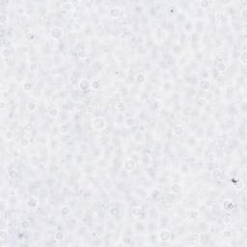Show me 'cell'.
Listing matches in <instances>:
<instances>
[{
	"label": "cell",
	"instance_id": "cell-1",
	"mask_svg": "<svg viewBox=\"0 0 247 247\" xmlns=\"http://www.w3.org/2000/svg\"><path fill=\"white\" fill-rule=\"evenodd\" d=\"M92 125L95 129L97 130H102L104 127L106 126V121L104 118L102 117H97L93 120L92 122Z\"/></svg>",
	"mask_w": 247,
	"mask_h": 247
},
{
	"label": "cell",
	"instance_id": "cell-2",
	"mask_svg": "<svg viewBox=\"0 0 247 247\" xmlns=\"http://www.w3.org/2000/svg\"><path fill=\"white\" fill-rule=\"evenodd\" d=\"M136 167V163H135V161L133 160V159H126L125 161H124V170L125 171H127V172H130V171H133L134 169Z\"/></svg>",
	"mask_w": 247,
	"mask_h": 247
},
{
	"label": "cell",
	"instance_id": "cell-3",
	"mask_svg": "<svg viewBox=\"0 0 247 247\" xmlns=\"http://www.w3.org/2000/svg\"><path fill=\"white\" fill-rule=\"evenodd\" d=\"M50 35L52 38L54 39H60L62 36H63V31H62L61 28H59V27H53L52 29H51V31H50Z\"/></svg>",
	"mask_w": 247,
	"mask_h": 247
},
{
	"label": "cell",
	"instance_id": "cell-4",
	"mask_svg": "<svg viewBox=\"0 0 247 247\" xmlns=\"http://www.w3.org/2000/svg\"><path fill=\"white\" fill-rule=\"evenodd\" d=\"M78 87H79V89L80 90H82V91H86V90H88L89 87H90V82L88 81V79L82 78V79L79 81V83H78Z\"/></svg>",
	"mask_w": 247,
	"mask_h": 247
},
{
	"label": "cell",
	"instance_id": "cell-5",
	"mask_svg": "<svg viewBox=\"0 0 247 247\" xmlns=\"http://www.w3.org/2000/svg\"><path fill=\"white\" fill-rule=\"evenodd\" d=\"M159 238H160V239L162 241H168L170 239V238H171V233L169 231H167V230H163V231L160 232Z\"/></svg>",
	"mask_w": 247,
	"mask_h": 247
},
{
	"label": "cell",
	"instance_id": "cell-6",
	"mask_svg": "<svg viewBox=\"0 0 247 247\" xmlns=\"http://www.w3.org/2000/svg\"><path fill=\"white\" fill-rule=\"evenodd\" d=\"M108 13H109L110 17H112V18H118L120 16V14H121V10L119 9V8H117V7H112V8L109 9Z\"/></svg>",
	"mask_w": 247,
	"mask_h": 247
},
{
	"label": "cell",
	"instance_id": "cell-7",
	"mask_svg": "<svg viewBox=\"0 0 247 247\" xmlns=\"http://www.w3.org/2000/svg\"><path fill=\"white\" fill-rule=\"evenodd\" d=\"M223 208H224V210L226 211V212H232V210L235 208V205L234 203L232 202V201H230V200H227V201H225L224 204H223Z\"/></svg>",
	"mask_w": 247,
	"mask_h": 247
},
{
	"label": "cell",
	"instance_id": "cell-8",
	"mask_svg": "<svg viewBox=\"0 0 247 247\" xmlns=\"http://www.w3.org/2000/svg\"><path fill=\"white\" fill-rule=\"evenodd\" d=\"M200 86H201V89L207 91V90H209V89L211 88V82L208 79H204L203 78V79H201V81H200Z\"/></svg>",
	"mask_w": 247,
	"mask_h": 247
},
{
	"label": "cell",
	"instance_id": "cell-9",
	"mask_svg": "<svg viewBox=\"0 0 247 247\" xmlns=\"http://www.w3.org/2000/svg\"><path fill=\"white\" fill-rule=\"evenodd\" d=\"M8 176H9V178L11 180H14V181L17 180L18 178V171L16 169H11V170H9V172H8Z\"/></svg>",
	"mask_w": 247,
	"mask_h": 247
},
{
	"label": "cell",
	"instance_id": "cell-10",
	"mask_svg": "<svg viewBox=\"0 0 247 247\" xmlns=\"http://www.w3.org/2000/svg\"><path fill=\"white\" fill-rule=\"evenodd\" d=\"M180 191H181V186H180V185L175 184V185H172L170 186V192L172 194H178Z\"/></svg>",
	"mask_w": 247,
	"mask_h": 247
},
{
	"label": "cell",
	"instance_id": "cell-11",
	"mask_svg": "<svg viewBox=\"0 0 247 247\" xmlns=\"http://www.w3.org/2000/svg\"><path fill=\"white\" fill-rule=\"evenodd\" d=\"M173 133H174V135H176V136H181L182 134H184V128H183L181 125H176V126L173 128Z\"/></svg>",
	"mask_w": 247,
	"mask_h": 247
},
{
	"label": "cell",
	"instance_id": "cell-12",
	"mask_svg": "<svg viewBox=\"0 0 247 247\" xmlns=\"http://www.w3.org/2000/svg\"><path fill=\"white\" fill-rule=\"evenodd\" d=\"M38 108V104L34 101H29L27 104V109L29 112H34L36 109Z\"/></svg>",
	"mask_w": 247,
	"mask_h": 247
},
{
	"label": "cell",
	"instance_id": "cell-13",
	"mask_svg": "<svg viewBox=\"0 0 247 247\" xmlns=\"http://www.w3.org/2000/svg\"><path fill=\"white\" fill-rule=\"evenodd\" d=\"M200 215V213L198 211H196V210H193V211H190L189 213H188V217H189V219H196V218H198V216Z\"/></svg>",
	"mask_w": 247,
	"mask_h": 247
},
{
	"label": "cell",
	"instance_id": "cell-14",
	"mask_svg": "<svg viewBox=\"0 0 247 247\" xmlns=\"http://www.w3.org/2000/svg\"><path fill=\"white\" fill-rule=\"evenodd\" d=\"M59 128H60V132H61L62 134H67L68 131L70 130L69 124H61Z\"/></svg>",
	"mask_w": 247,
	"mask_h": 247
},
{
	"label": "cell",
	"instance_id": "cell-15",
	"mask_svg": "<svg viewBox=\"0 0 247 247\" xmlns=\"http://www.w3.org/2000/svg\"><path fill=\"white\" fill-rule=\"evenodd\" d=\"M239 61L241 62V64H242V65H244V66L246 65V62H247L246 51H243V52L239 55Z\"/></svg>",
	"mask_w": 247,
	"mask_h": 247
},
{
	"label": "cell",
	"instance_id": "cell-16",
	"mask_svg": "<svg viewBox=\"0 0 247 247\" xmlns=\"http://www.w3.org/2000/svg\"><path fill=\"white\" fill-rule=\"evenodd\" d=\"M124 124H125V125H126V126H132V125H134V124H135V121H134V119H133V118H131V117H128V118H126V119H125Z\"/></svg>",
	"mask_w": 247,
	"mask_h": 247
},
{
	"label": "cell",
	"instance_id": "cell-17",
	"mask_svg": "<svg viewBox=\"0 0 247 247\" xmlns=\"http://www.w3.org/2000/svg\"><path fill=\"white\" fill-rule=\"evenodd\" d=\"M226 65L223 63V62H220L218 65H217V67H216V69H217V71H219V72H224V71H226Z\"/></svg>",
	"mask_w": 247,
	"mask_h": 247
},
{
	"label": "cell",
	"instance_id": "cell-18",
	"mask_svg": "<svg viewBox=\"0 0 247 247\" xmlns=\"http://www.w3.org/2000/svg\"><path fill=\"white\" fill-rule=\"evenodd\" d=\"M212 177L215 178V179H219V178H221L222 173H221V171L219 169H213V170H212Z\"/></svg>",
	"mask_w": 247,
	"mask_h": 247
},
{
	"label": "cell",
	"instance_id": "cell-19",
	"mask_svg": "<svg viewBox=\"0 0 247 247\" xmlns=\"http://www.w3.org/2000/svg\"><path fill=\"white\" fill-rule=\"evenodd\" d=\"M135 79H136V81H137L138 83H143V82L146 80V77H145V75H144V74H142V73H138V74H136Z\"/></svg>",
	"mask_w": 247,
	"mask_h": 247
},
{
	"label": "cell",
	"instance_id": "cell-20",
	"mask_svg": "<svg viewBox=\"0 0 247 247\" xmlns=\"http://www.w3.org/2000/svg\"><path fill=\"white\" fill-rule=\"evenodd\" d=\"M243 186H244L243 182H242L240 179H238V183H237V184H235V187H236V189H237V190H241V189L243 188Z\"/></svg>",
	"mask_w": 247,
	"mask_h": 247
},
{
	"label": "cell",
	"instance_id": "cell-21",
	"mask_svg": "<svg viewBox=\"0 0 247 247\" xmlns=\"http://www.w3.org/2000/svg\"><path fill=\"white\" fill-rule=\"evenodd\" d=\"M32 87H33V85H32L31 82H24V83H23V90H24L25 92L31 91V90H32Z\"/></svg>",
	"mask_w": 247,
	"mask_h": 247
},
{
	"label": "cell",
	"instance_id": "cell-22",
	"mask_svg": "<svg viewBox=\"0 0 247 247\" xmlns=\"http://www.w3.org/2000/svg\"><path fill=\"white\" fill-rule=\"evenodd\" d=\"M28 206L31 208H36L38 206V201L36 200L35 198H30L28 201Z\"/></svg>",
	"mask_w": 247,
	"mask_h": 247
},
{
	"label": "cell",
	"instance_id": "cell-23",
	"mask_svg": "<svg viewBox=\"0 0 247 247\" xmlns=\"http://www.w3.org/2000/svg\"><path fill=\"white\" fill-rule=\"evenodd\" d=\"M23 129L26 131V132H31L32 129H33V125L31 123H26L24 125H23Z\"/></svg>",
	"mask_w": 247,
	"mask_h": 247
},
{
	"label": "cell",
	"instance_id": "cell-24",
	"mask_svg": "<svg viewBox=\"0 0 247 247\" xmlns=\"http://www.w3.org/2000/svg\"><path fill=\"white\" fill-rule=\"evenodd\" d=\"M58 109L57 108H50L49 109V111H48V115L50 116V117H56L57 115H58Z\"/></svg>",
	"mask_w": 247,
	"mask_h": 247
},
{
	"label": "cell",
	"instance_id": "cell-25",
	"mask_svg": "<svg viewBox=\"0 0 247 247\" xmlns=\"http://www.w3.org/2000/svg\"><path fill=\"white\" fill-rule=\"evenodd\" d=\"M54 238H55L56 240H58V241L63 240V239H64V234H63L62 232H57V233H55Z\"/></svg>",
	"mask_w": 247,
	"mask_h": 247
},
{
	"label": "cell",
	"instance_id": "cell-26",
	"mask_svg": "<svg viewBox=\"0 0 247 247\" xmlns=\"http://www.w3.org/2000/svg\"><path fill=\"white\" fill-rule=\"evenodd\" d=\"M29 144H30V141H29L28 138H23V139H21V141H20V146L23 147V148L28 147Z\"/></svg>",
	"mask_w": 247,
	"mask_h": 247
},
{
	"label": "cell",
	"instance_id": "cell-27",
	"mask_svg": "<svg viewBox=\"0 0 247 247\" xmlns=\"http://www.w3.org/2000/svg\"><path fill=\"white\" fill-rule=\"evenodd\" d=\"M20 226H21V228L24 230H27L30 228V222L28 220H23L21 222V224H20Z\"/></svg>",
	"mask_w": 247,
	"mask_h": 247
},
{
	"label": "cell",
	"instance_id": "cell-28",
	"mask_svg": "<svg viewBox=\"0 0 247 247\" xmlns=\"http://www.w3.org/2000/svg\"><path fill=\"white\" fill-rule=\"evenodd\" d=\"M70 212H71V210L69 207H64L62 209V215L63 216H68L70 214Z\"/></svg>",
	"mask_w": 247,
	"mask_h": 247
},
{
	"label": "cell",
	"instance_id": "cell-29",
	"mask_svg": "<svg viewBox=\"0 0 247 247\" xmlns=\"http://www.w3.org/2000/svg\"><path fill=\"white\" fill-rule=\"evenodd\" d=\"M10 55H11V51H10L8 48H3L2 49V56L4 58H9Z\"/></svg>",
	"mask_w": 247,
	"mask_h": 247
},
{
	"label": "cell",
	"instance_id": "cell-30",
	"mask_svg": "<svg viewBox=\"0 0 247 247\" xmlns=\"http://www.w3.org/2000/svg\"><path fill=\"white\" fill-rule=\"evenodd\" d=\"M222 236H223V238H225V239L229 240L230 238H232V233H231L230 231H224V232L222 233Z\"/></svg>",
	"mask_w": 247,
	"mask_h": 247
},
{
	"label": "cell",
	"instance_id": "cell-31",
	"mask_svg": "<svg viewBox=\"0 0 247 247\" xmlns=\"http://www.w3.org/2000/svg\"><path fill=\"white\" fill-rule=\"evenodd\" d=\"M109 213H110L111 216H116V215L119 214V210L117 208H111L109 210Z\"/></svg>",
	"mask_w": 247,
	"mask_h": 247
},
{
	"label": "cell",
	"instance_id": "cell-32",
	"mask_svg": "<svg viewBox=\"0 0 247 247\" xmlns=\"http://www.w3.org/2000/svg\"><path fill=\"white\" fill-rule=\"evenodd\" d=\"M151 195H152V197L153 198H156V197H158L159 195H160V191H159L158 189H154L153 191H152V193H151Z\"/></svg>",
	"mask_w": 247,
	"mask_h": 247
},
{
	"label": "cell",
	"instance_id": "cell-33",
	"mask_svg": "<svg viewBox=\"0 0 247 247\" xmlns=\"http://www.w3.org/2000/svg\"><path fill=\"white\" fill-rule=\"evenodd\" d=\"M92 87L94 89H98L100 87V82H99L98 80H94V81L92 82Z\"/></svg>",
	"mask_w": 247,
	"mask_h": 247
},
{
	"label": "cell",
	"instance_id": "cell-34",
	"mask_svg": "<svg viewBox=\"0 0 247 247\" xmlns=\"http://www.w3.org/2000/svg\"><path fill=\"white\" fill-rule=\"evenodd\" d=\"M5 137H6L8 140L13 139V138H14V132H13V131H11V130H8L7 132L5 133Z\"/></svg>",
	"mask_w": 247,
	"mask_h": 247
},
{
	"label": "cell",
	"instance_id": "cell-35",
	"mask_svg": "<svg viewBox=\"0 0 247 247\" xmlns=\"http://www.w3.org/2000/svg\"><path fill=\"white\" fill-rule=\"evenodd\" d=\"M38 67H39V65H38L37 62H31V65H30L31 71H36V70H38Z\"/></svg>",
	"mask_w": 247,
	"mask_h": 247
},
{
	"label": "cell",
	"instance_id": "cell-36",
	"mask_svg": "<svg viewBox=\"0 0 247 247\" xmlns=\"http://www.w3.org/2000/svg\"><path fill=\"white\" fill-rule=\"evenodd\" d=\"M154 105L155 106V108H156V109H160V108H161V106H162V102H161L159 99H156V100H154Z\"/></svg>",
	"mask_w": 247,
	"mask_h": 247
},
{
	"label": "cell",
	"instance_id": "cell-37",
	"mask_svg": "<svg viewBox=\"0 0 247 247\" xmlns=\"http://www.w3.org/2000/svg\"><path fill=\"white\" fill-rule=\"evenodd\" d=\"M6 237H8L7 233H6L5 231H1V233H0V238H1L2 240H5Z\"/></svg>",
	"mask_w": 247,
	"mask_h": 247
},
{
	"label": "cell",
	"instance_id": "cell-38",
	"mask_svg": "<svg viewBox=\"0 0 247 247\" xmlns=\"http://www.w3.org/2000/svg\"><path fill=\"white\" fill-rule=\"evenodd\" d=\"M26 37H27V39H28L29 41H32V40H34V38H35L33 33H28V35H27Z\"/></svg>",
	"mask_w": 247,
	"mask_h": 247
},
{
	"label": "cell",
	"instance_id": "cell-39",
	"mask_svg": "<svg viewBox=\"0 0 247 247\" xmlns=\"http://www.w3.org/2000/svg\"><path fill=\"white\" fill-rule=\"evenodd\" d=\"M234 92V88L232 87V86H228L227 89H226V93H228V94H231V93H233Z\"/></svg>",
	"mask_w": 247,
	"mask_h": 247
},
{
	"label": "cell",
	"instance_id": "cell-40",
	"mask_svg": "<svg viewBox=\"0 0 247 247\" xmlns=\"http://www.w3.org/2000/svg\"><path fill=\"white\" fill-rule=\"evenodd\" d=\"M200 4H201V6H202L203 8H207V6L209 5V2H208V1H202Z\"/></svg>",
	"mask_w": 247,
	"mask_h": 247
},
{
	"label": "cell",
	"instance_id": "cell-41",
	"mask_svg": "<svg viewBox=\"0 0 247 247\" xmlns=\"http://www.w3.org/2000/svg\"><path fill=\"white\" fill-rule=\"evenodd\" d=\"M185 28H186V29H190V30H191V29L193 28V25H192V23H191V22H188V23H186V24H185Z\"/></svg>",
	"mask_w": 247,
	"mask_h": 247
},
{
	"label": "cell",
	"instance_id": "cell-42",
	"mask_svg": "<svg viewBox=\"0 0 247 247\" xmlns=\"http://www.w3.org/2000/svg\"><path fill=\"white\" fill-rule=\"evenodd\" d=\"M245 14H246V8L244 7L243 9L241 10V16H242L243 18H245V17H246V16H245Z\"/></svg>",
	"mask_w": 247,
	"mask_h": 247
},
{
	"label": "cell",
	"instance_id": "cell-43",
	"mask_svg": "<svg viewBox=\"0 0 247 247\" xmlns=\"http://www.w3.org/2000/svg\"><path fill=\"white\" fill-rule=\"evenodd\" d=\"M5 20H6V19H5V15H2V16H1V22H2L3 24L5 23Z\"/></svg>",
	"mask_w": 247,
	"mask_h": 247
}]
</instances>
